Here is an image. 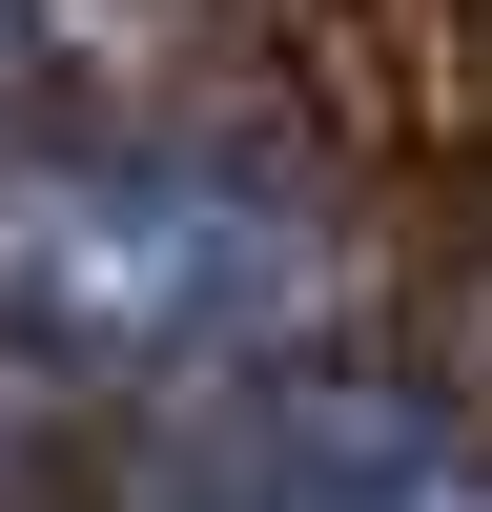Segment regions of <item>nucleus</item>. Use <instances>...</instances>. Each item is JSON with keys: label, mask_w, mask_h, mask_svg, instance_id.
I'll list each match as a JSON object with an SVG mask.
<instances>
[{"label": "nucleus", "mask_w": 492, "mask_h": 512, "mask_svg": "<svg viewBox=\"0 0 492 512\" xmlns=\"http://www.w3.org/2000/svg\"><path fill=\"white\" fill-rule=\"evenodd\" d=\"M164 512H492V451L410 390H226L164 431Z\"/></svg>", "instance_id": "nucleus-2"}, {"label": "nucleus", "mask_w": 492, "mask_h": 512, "mask_svg": "<svg viewBox=\"0 0 492 512\" xmlns=\"http://www.w3.org/2000/svg\"><path fill=\"white\" fill-rule=\"evenodd\" d=\"M82 41H103V0H0V144H21V103L82 62Z\"/></svg>", "instance_id": "nucleus-3"}, {"label": "nucleus", "mask_w": 492, "mask_h": 512, "mask_svg": "<svg viewBox=\"0 0 492 512\" xmlns=\"http://www.w3.org/2000/svg\"><path fill=\"white\" fill-rule=\"evenodd\" d=\"M328 287L308 205L205 144H0V349L82 390H205Z\"/></svg>", "instance_id": "nucleus-1"}]
</instances>
